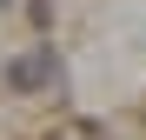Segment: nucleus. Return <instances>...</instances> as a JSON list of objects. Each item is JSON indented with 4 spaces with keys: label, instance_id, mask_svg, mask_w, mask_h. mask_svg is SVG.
<instances>
[{
    "label": "nucleus",
    "instance_id": "nucleus-1",
    "mask_svg": "<svg viewBox=\"0 0 146 140\" xmlns=\"http://www.w3.org/2000/svg\"><path fill=\"white\" fill-rule=\"evenodd\" d=\"M46 74H53V54H33V60H13V67H7V80H13L20 93H40L33 80H46Z\"/></svg>",
    "mask_w": 146,
    "mask_h": 140
},
{
    "label": "nucleus",
    "instance_id": "nucleus-2",
    "mask_svg": "<svg viewBox=\"0 0 146 140\" xmlns=\"http://www.w3.org/2000/svg\"><path fill=\"white\" fill-rule=\"evenodd\" d=\"M0 7H7V0H0Z\"/></svg>",
    "mask_w": 146,
    "mask_h": 140
}]
</instances>
